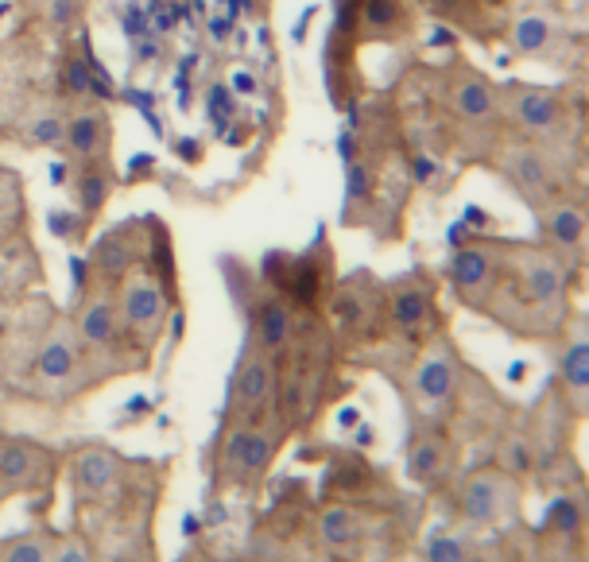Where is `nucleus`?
<instances>
[{
    "label": "nucleus",
    "instance_id": "nucleus-9",
    "mask_svg": "<svg viewBox=\"0 0 589 562\" xmlns=\"http://www.w3.org/2000/svg\"><path fill=\"white\" fill-rule=\"evenodd\" d=\"M116 473H121V462H116L109 450H81L74 458V481L81 493H90V497L105 493V489L116 481Z\"/></svg>",
    "mask_w": 589,
    "mask_h": 562
},
{
    "label": "nucleus",
    "instance_id": "nucleus-18",
    "mask_svg": "<svg viewBox=\"0 0 589 562\" xmlns=\"http://www.w3.org/2000/svg\"><path fill=\"white\" fill-rule=\"evenodd\" d=\"M562 384L570 388L574 400H585V388H589V342L585 337H574L570 349L562 353Z\"/></svg>",
    "mask_w": 589,
    "mask_h": 562
},
{
    "label": "nucleus",
    "instance_id": "nucleus-34",
    "mask_svg": "<svg viewBox=\"0 0 589 562\" xmlns=\"http://www.w3.org/2000/svg\"><path fill=\"white\" fill-rule=\"evenodd\" d=\"M504 465H508L512 473H527V470H532V447H527L524 439L508 442V450H504Z\"/></svg>",
    "mask_w": 589,
    "mask_h": 562
},
{
    "label": "nucleus",
    "instance_id": "nucleus-13",
    "mask_svg": "<svg viewBox=\"0 0 589 562\" xmlns=\"http://www.w3.org/2000/svg\"><path fill=\"white\" fill-rule=\"evenodd\" d=\"M446 465V442L439 435H423L411 442V454H407V477L415 485H431L434 477L442 473Z\"/></svg>",
    "mask_w": 589,
    "mask_h": 562
},
{
    "label": "nucleus",
    "instance_id": "nucleus-6",
    "mask_svg": "<svg viewBox=\"0 0 589 562\" xmlns=\"http://www.w3.org/2000/svg\"><path fill=\"white\" fill-rule=\"evenodd\" d=\"M462 516L469 524H492L500 516V481L492 473H474L462 489Z\"/></svg>",
    "mask_w": 589,
    "mask_h": 562
},
{
    "label": "nucleus",
    "instance_id": "nucleus-16",
    "mask_svg": "<svg viewBox=\"0 0 589 562\" xmlns=\"http://www.w3.org/2000/svg\"><path fill=\"white\" fill-rule=\"evenodd\" d=\"M454 105L462 116H469V121H485V116L497 113V93H492V86L481 78H462L454 86Z\"/></svg>",
    "mask_w": 589,
    "mask_h": 562
},
{
    "label": "nucleus",
    "instance_id": "nucleus-32",
    "mask_svg": "<svg viewBox=\"0 0 589 562\" xmlns=\"http://www.w3.org/2000/svg\"><path fill=\"white\" fill-rule=\"evenodd\" d=\"M361 311H364V302L353 295V291H337V295H334V319L341 326H353L361 319Z\"/></svg>",
    "mask_w": 589,
    "mask_h": 562
},
{
    "label": "nucleus",
    "instance_id": "nucleus-39",
    "mask_svg": "<svg viewBox=\"0 0 589 562\" xmlns=\"http://www.w3.org/2000/svg\"><path fill=\"white\" fill-rule=\"evenodd\" d=\"M55 20H58V23L70 20V0H55Z\"/></svg>",
    "mask_w": 589,
    "mask_h": 562
},
{
    "label": "nucleus",
    "instance_id": "nucleus-1",
    "mask_svg": "<svg viewBox=\"0 0 589 562\" xmlns=\"http://www.w3.org/2000/svg\"><path fill=\"white\" fill-rule=\"evenodd\" d=\"M121 314L144 342H151V337L163 330V322H167V295H163V287L156 279L136 276V279H128V287L121 295Z\"/></svg>",
    "mask_w": 589,
    "mask_h": 562
},
{
    "label": "nucleus",
    "instance_id": "nucleus-5",
    "mask_svg": "<svg viewBox=\"0 0 589 562\" xmlns=\"http://www.w3.org/2000/svg\"><path fill=\"white\" fill-rule=\"evenodd\" d=\"M431 311H434V287L415 284V279H407V284L396 287V295H392V322L399 326V330L415 334L419 326L431 319Z\"/></svg>",
    "mask_w": 589,
    "mask_h": 562
},
{
    "label": "nucleus",
    "instance_id": "nucleus-30",
    "mask_svg": "<svg viewBox=\"0 0 589 562\" xmlns=\"http://www.w3.org/2000/svg\"><path fill=\"white\" fill-rule=\"evenodd\" d=\"M90 78H93V55L70 58L66 63V89L70 93H90Z\"/></svg>",
    "mask_w": 589,
    "mask_h": 562
},
{
    "label": "nucleus",
    "instance_id": "nucleus-38",
    "mask_svg": "<svg viewBox=\"0 0 589 562\" xmlns=\"http://www.w3.org/2000/svg\"><path fill=\"white\" fill-rule=\"evenodd\" d=\"M415 175H419V179H431V175H434V163L419 156V159H415Z\"/></svg>",
    "mask_w": 589,
    "mask_h": 562
},
{
    "label": "nucleus",
    "instance_id": "nucleus-21",
    "mask_svg": "<svg viewBox=\"0 0 589 562\" xmlns=\"http://www.w3.org/2000/svg\"><path fill=\"white\" fill-rule=\"evenodd\" d=\"M504 171H508V179L520 186V191H535V186L547 183V167L535 151H512V156L504 159Z\"/></svg>",
    "mask_w": 589,
    "mask_h": 562
},
{
    "label": "nucleus",
    "instance_id": "nucleus-26",
    "mask_svg": "<svg viewBox=\"0 0 589 562\" xmlns=\"http://www.w3.org/2000/svg\"><path fill=\"white\" fill-rule=\"evenodd\" d=\"M23 136H28V144H58V140H66V121L55 113H43L28 124Z\"/></svg>",
    "mask_w": 589,
    "mask_h": 562
},
{
    "label": "nucleus",
    "instance_id": "nucleus-36",
    "mask_svg": "<svg viewBox=\"0 0 589 562\" xmlns=\"http://www.w3.org/2000/svg\"><path fill=\"white\" fill-rule=\"evenodd\" d=\"M58 558H66V562H78V558H90L86 551H81V547L78 543H66L63 547V551H58Z\"/></svg>",
    "mask_w": 589,
    "mask_h": 562
},
{
    "label": "nucleus",
    "instance_id": "nucleus-17",
    "mask_svg": "<svg viewBox=\"0 0 589 562\" xmlns=\"http://www.w3.org/2000/svg\"><path fill=\"white\" fill-rule=\"evenodd\" d=\"M39 458H43V454L35 447H23V442H4V447H0V481H8V485L31 481Z\"/></svg>",
    "mask_w": 589,
    "mask_h": 562
},
{
    "label": "nucleus",
    "instance_id": "nucleus-3",
    "mask_svg": "<svg viewBox=\"0 0 589 562\" xmlns=\"http://www.w3.org/2000/svg\"><path fill=\"white\" fill-rule=\"evenodd\" d=\"M415 396L427 407H439L446 404L454 396V384H457V369H454V361L446 357V353H431V357H423L419 365H415Z\"/></svg>",
    "mask_w": 589,
    "mask_h": 562
},
{
    "label": "nucleus",
    "instance_id": "nucleus-2",
    "mask_svg": "<svg viewBox=\"0 0 589 562\" xmlns=\"http://www.w3.org/2000/svg\"><path fill=\"white\" fill-rule=\"evenodd\" d=\"M279 450V435H272L268 427H241L233 430L226 442V470L244 481V477H260L268 470V462Z\"/></svg>",
    "mask_w": 589,
    "mask_h": 562
},
{
    "label": "nucleus",
    "instance_id": "nucleus-28",
    "mask_svg": "<svg viewBox=\"0 0 589 562\" xmlns=\"http://www.w3.org/2000/svg\"><path fill=\"white\" fill-rule=\"evenodd\" d=\"M47 555L51 551H47L43 540H12L8 547H0V558L4 562H39Z\"/></svg>",
    "mask_w": 589,
    "mask_h": 562
},
{
    "label": "nucleus",
    "instance_id": "nucleus-4",
    "mask_svg": "<svg viewBox=\"0 0 589 562\" xmlns=\"http://www.w3.org/2000/svg\"><path fill=\"white\" fill-rule=\"evenodd\" d=\"M66 144L78 159H98L109 148V121L101 109H78L66 121Z\"/></svg>",
    "mask_w": 589,
    "mask_h": 562
},
{
    "label": "nucleus",
    "instance_id": "nucleus-20",
    "mask_svg": "<svg viewBox=\"0 0 589 562\" xmlns=\"http://www.w3.org/2000/svg\"><path fill=\"white\" fill-rule=\"evenodd\" d=\"M547 233H551V237H555L559 244H567V249H578L582 237H585V217H582V209H574V206L551 209V214H547Z\"/></svg>",
    "mask_w": 589,
    "mask_h": 562
},
{
    "label": "nucleus",
    "instance_id": "nucleus-31",
    "mask_svg": "<svg viewBox=\"0 0 589 562\" xmlns=\"http://www.w3.org/2000/svg\"><path fill=\"white\" fill-rule=\"evenodd\" d=\"M101 264H105V272H109V276H121L128 268V244L121 237L101 241Z\"/></svg>",
    "mask_w": 589,
    "mask_h": 562
},
{
    "label": "nucleus",
    "instance_id": "nucleus-35",
    "mask_svg": "<svg viewBox=\"0 0 589 562\" xmlns=\"http://www.w3.org/2000/svg\"><path fill=\"white\" fill-rule=\"evenodd\" d=\"M51 233L55 237H70L74 233V214H51Z\"/></svg>",
    "mask_w": 589,
    "mask_h": 562
},
{
    "label": "nucleus",
    "instance_id": "nucleus-27",
    "mask_svg": "<svg viewBox=\"0 0 589 562\" xmlns=\"http://www.w3.org/2000/svg\"><path fill=\"white\" fill-rule=\"evenodd\" d=\"M369 191H372V171H369V163L349 159V167H346V194H349V202H361V198H369Z\"/></svg>",
    "mask_w": 589,
    "mask_h": 562
},
{
    "label": "nucleus",
    "instance_id": "nucleus-22",
    "mask_svg": "<svg viewBox=\"0 0 589 562\" xmlns=\"http://www.w3.org/2000/svg\"><path fill=\"white\" fill-rule=\"evenodd\" d=\"M551 35H555V28H551L547 16H524L512 28V43H516V51H524V55H539L551 43Z\"/></svg>",
    "mask_w": 589,
    "mask_h": 562
},
{
    "label": "nucleus",
    "instance_id": "nucleus-25",
    "mask_svg": "<svg viewBox=\"0 0 589 562\" xmlns=\"http://www.w3.org/2000/svg\"><path fill=\"white\" fill-rule=\"evenodd\" d=\"M78 191H81V206H86V214H98V209L105 206V198H109V175L105 171H86L78 179Z\"/></svg>",
    "mask_w": 589,
    "mask_h": 562
},
{
    "label": "nucleus",
    "instance_id": "nucleus-24",
    "mask_svg": "<svg viewBox=\"0 0 589 562\" xmlns=\"http://www.w3.org/2000/svg\"><path fill=\"white\" fill-rule=\"evenodd\" d=\"M404 20V4L399 0H364L361 4V23L369 31H392Z\"/></svg>",
    "mask_w": 589,
    "mask_h": 562
},
{
    "label": "nucleus",
    "instance_id": "nucleus-8",
    "mask_svg": "<svg viewBox=\"0 0 589 562\" xmlns=\"http://www.w3.org/2000/svg\"><path fill=\"white\" fill-rule=\"evenodd\" d=\"M512 109H516V121L532 128V132H547L559 121V98L551 89H516Z\"/></svg>",
    "mask_w": 589,
    "mask_h": 562
},
{
    "label": "nucleus",
    "instance_id": "nucleus-19",
    "mask_svg": "<svg viewBox=\"0 0 589 562\" xmlns=\"http://www.w3.org/2000/svg\"><path fill=\"white\" fill-rule=\"evenodd\" d=\"M318 532L329 547H349L361 535V516L349 508H326L322 520H318Z\"/></svg>",
    "mask_w": 589,
    "mask_h": 562
},
{
    "label": "nucleus",
    "instance_id": "nucleus-7",
    "mask_svg": "<svg viewBox=\"0 0 589 562\" xmlns=\"http://www.w3.org/2000/svg\"><path fill=\"white\" fill-rule=\"evenodd\" d=\"M276 384V365L268 353H252L237 372V404L241 407H260L272 396Z\"/></svg>",
    "mask_w": 589,
    "mask_h": 562
},
{
    "label": "nucleus",
    "instance_id": "nucleus-33",
    "mask_svg": "<svg viewBox=\"0 0 589 562\" xmlns=\"http://www.w3.org/2000/svg\"><path fill=\"white\" fill-rule=\"evenodd\" d=\"M427 558H434V562L465 558V543H462V540H450V535H439V540L427 543Z\"/></svg>",
    "mask_w": 589,
    "mask_h": 562
},
{
    "label": "nucleus",
    "instance_id": "nucleus-23",
    "mask_svg": "<svg viewBox=\"0 0 589 562\" xmlns=\"http://www.w3.org/2000/svg\"><path fill=\"white\" fill-rule=\"evenodd\" d=\"M543 528L562 532V535H578L582 532V505L574 497H555L551 500V508H547Z\"/></svg>",
    "mask_w": 589,
    "mask_h": 562
},
{
    "label": "nucleus",
    "instance_id": "nucleus-14",
    "mask_svg": "<svg viewBox=\"0 0 589 562\" xmlns=\"http://www.w3.org/2000/svg\"><path fill=\"white\" fill-rule=\"evenodd\" d=\"M492 276V260L481 249H457L454 260H450V279L457 287V295H474L489 284Z\"/></svg>",
    "mask_w": 589,
    "mask_h": 562
},
{
    "label": "nucleus",
    "instance_id": "nucleus-15",
    "mask_svg": "<svg viewBox=\"0 0 589 562\" xmlns=\"http://www.w3.org/2000/svg\"><path fill=\"white\" fill-rule=\"evenodd\" d=\"M527 291H532V299L539 302V307H562V272L551 260H543V256H535L532 264H527Z\"/></svg>",
    "mask_w": 589,
    "mask_h": 562
},
{
    "label": "nucleus",
    "instance_id": "nucleus-11",
    "mask_svg": "<svg viewBox=\"0 0 589 562\" xmlns=\"http://www.w3.org/2000/svg\"><path fill=\"white\" fill-rule=\"evenodd\" d=\"M74 365H78V353H74V342H70L66 330H55L43 342L39 357H35V372H39V380H47V384L66 380L70 372H74Z\"/></svg>",
    "mask_w": 589,
    "mask_h": 562
},
{
    "label": "nucleus",
    "instance_id": "nucleus-12",
    "mask_svg": "<svg viewBox=\"0 0 589 562\" xmlns=\"http://www.w3.org/2000/svg\"><path fill=\"white\" fill-rule=\"evenodd\" d=\"M78 337L86 345H93V349L113 345V337H116V311H113L109 299H90L86 307H81V314H78Z\"/></svg>",
    "mask_w": 589,
    "mask_h": 562
},
{
    "label": "nucleus",
    "instance_id": "nucleus-40",
    "mask_svg": "<svg viewBox=\"0 0 589 562\" xmlns=\"http://www.w3.org/2000/svg\"><path fill=\"white\" fill-rule=\"evenodd\" d=\"M357 442H372V427H361L357 430Z\"/></svg>",
    "mask_w": 589,
    "mask_h": 562
},
{
    "label": "nucleus",
    "instance_id": "nucleus-37",
    "mask_svg": "<svg viewBox=\"0 0 589 562\" xmlns=\"http://www.w3.org/2000/svg\"><path fill=\"white\" fill-rule=\"evenodd\" d=\"M233 89H237V93H252L256 81H252L249 74H237V78H233Z\"/></svg>",
    "mask_w": 589,
    "mask_h": 562
},
{
    "label": "nucleus",
    "instance_id": "nucleus-29",
    "mask_svg": "<svg viewBox=\"0 0 589 562\" xmlns=\"http://www.w3.org/2000/svg\"><path fill=\"white\" fill-rule=\"evenodd\" d=\"M303 415H306V380L291 377L287 388H284V419L287 423H299Z\"/></svg>",
    "mask_w": 589,
    "mask_h": 562
},
{
    "label": "nucleus",
    "instance_id": "nucleus-10",
    "mask_svg": "<svg viewBox=\"0 0 589 562\" xmlns=\"http://www.w3.org/2000/svg\"><path fill=\"white\" fill-rule=\"evenodd\" d=\"M256 337L264 353H279L291 342V311L284 299H264L256 307Z\"/></svg>",
    "mask_w": 589,
    "mask_h": 562
}]
</instances>
